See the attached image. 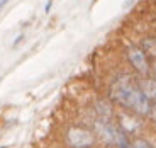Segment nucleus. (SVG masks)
Returning <instances> with one entry per match:
<instances>
[{
  "label": "nucleus",
  "mask_w": 156,
  "mask_h": 148,
  "mask_svg": "<svg viewBox=\"0 0 156 148\" xmlns=\"http://www.w3.org/2000/svg\"><path fill=\"white\" fill-rule=\"evenodd\" d=\"M112 97L124 107L134 111L137 114H149L153 109L149 99L144 95V92L137 87L129 77L119 78L112 85Z\"/></svg>",
  "instance_id": "f257e3e1"
},
{
  "label": "nucleus",
  "mask_w": 156,
  "mask_h": 148,
  "mask_svg": "<svg viewBox=\"0 0 156 148\" xmlns=\"http://www.w3.org/2000/svg\"><path fill=\"white\" fill-rule=\"evenodd\" d=\"M95 129H97V133L107 141V143L115 145V146H121V148H127L129 146L124 131H121L119 128H115L114 124H110L107 119H98L97 123H95Z\"/></svg>",
  "instance_id": "f03ea898"
},
{
  "label": "nucleus",
  "mask_w": 156,
  "mask_h": 148,
  "mask_svg": "<svg viewBox=\"0 0 156 148\" xmlns=\"http://www.w3.org/2000/svg\"><path fill=\"white\" fill-rule=\"evenodd\" d=\"M68 143L71 145L73 148H88L94 145L95 138L90 131L83 128H71L68 131Z\"/></svg>",
  "instance_id": "7ed1b4c3"
},
{
  "label": "nucleus",
  "mask_w": 156,
  "mask_h": 148,
  "mask_svg": "<svg viewBox=\"0 0 156 148\" xmlns=\"http://www.w3.org/2000/svg\"><path fill=\"white\" fill-rule=\"evenodd\" d=\"M127 58H129V61H131V65H133L139 73H148L149 72L148 56H146V53H144L143 48L131 46L127 50Z\"/></svg>",
  "instance_id": "20e7f679"
},
{
  "label": "nucleus",
  "mask_w": 156,
  "mask_h": 148,
  "mask_svg": "<svg viewBox=\"0 0 156 148\" xmlns=\"http://www.w3.org/2000/svg\"><path fill=\"white\" fill-rule=\"evenodd\" d=\"M141 90L149 99V102H154L156 104V80H144V82L141 83Z\"/></svg>",
  "instance_id": "39448f33"
},
{
  "label": "nucleus",
  "mask_w": 156,
  "mask_h": 148,
  "mask_svg": "<svg viewBox=\"0 0 156 148\" xmlns=\"http://www.w3.org/2000/svg\"><path fill=\"white\" fill-rule=\"evenodd\" d=\"M129 148H154V146H153L149 141H146V140H134Z\"/></svg>",
  "instance_id": "423d86ee"
},
{
  "label": "nucleus",
  "mask_w": 156,
  "mask_h": 148,
  "mask_svg": "<svg viewBox=\"0 0 156 148\" xmlns=\"http://www.w3.org/2000/svg\"><path fill=\"white\" fill-rule=\"evenodd\" d=\"M122 119H124V121H122V124L126 126V129H127V131H133L134 128H137V123L134 119H126L124 116H122Z\"/></svg>",
  "instance_id": "0eeeda50"
},
{
  "label": "nucleus",
  "mask_w": 156,
  "mask_h": 148,
  "mask_svg": "<svg viewBox=\"0 0 156 148\" xmlns=\"http://www.w3.org/2000/svg\"><path fill=\"white\" fill-rule=\"evenodd\" d=\"M151 111H153V117H154V123H156V104L153 105V109H151Z\"/></svg>",
  "instance_id": "6e6552de"
},
{
  "label": "nucleus",
  "mask_w": 156,
  "mask_h": 148,
  "mask_svg": "<svg viewBox=\"0 0 156 148\" xmlns=\"http://www.w3.org/2000/svg\"><path fill=\"white\" fill-rule=\"evenodd\" d=\"M7 2H9V0H0V9L4 7V5H5V4H7Z\"/></svg>",
  "instance_id": "1a4fd4ad"
},
{
  "label": "nucleus",
  "mask_w": 156,
  "mask_h": 148,
  "mask_svg": "<svg viewBox=\"0 0 156 148\" xmlns=\"http://www.w3.org/2000/svg\"><path fill=\"white\" fill-rule=\"evenodd\" d=\"M154 70H156V65H154Z\"/></svg>",
  "instance_id": "9d476101"
}]
</instances>
